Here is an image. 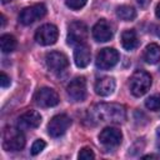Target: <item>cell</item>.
Wrapping results in <instances>:
<instances>
[{"label": "cell", "mask_w": 160, "mask_h": 160, "mask_svg": "<svg viewBox=\"0 0 160 160\" xmlns=\"http://www.w3.org/2000/svg\"><path fill=\"white\" fill-rule=\"evenodd\" d=\"M91 118L100 122L121 124L126 120V110L122 105L115 102L99 104L92 109Z\"/></svg>", "instance_id": "1"}, {"label": "cell", "mask_w": 160, "mask_h": 160, "mask_svg": "<svg viewBox=\"0 0 160 160\" xmlns=\"http://www.w3.org/2000/svg\"><path fill=\"white\" fill-rule=\"evenodd\" d=\"M25 146V136L20 128H8L2 135V148L6 151H19Z\"/></svg>", "instance_id": "2"}, {"label": "cell", "mask_w": 160, "mask_h": 160, "mask_svg": "<svg viewBox=\"0 0 160 160\" xmlns=\"http://www.w3.org/2000/svg\"><path fill=\"white\" fill-rule=\"evenodd\" d=\"M151 86V76L144 70H136L130 78V91L134 96H142Z\"/></svg>", "instance_id": "3"}, {"label": "cell", "mask_w": 160, "mask_h": 160, "mask_svg": "<svg viewBox=\"0 0 160 160\" xmlns=\"http://www.w3.org/2000/svg\"><path fill=\"white\" fill-rule=\"evenodd\" d=\"M88 30V26L82 21H72L68 29V44L75 48L85 44L89 35Z\"/></svg>", "instance_id": "4"}, {"label": "cell", "mask_w": 160, "mask_h": 160, "mask_svg": "<svg viewBox=\"0 0 160 160\" xmlns=\"http://www.w3.org/2000/svg\"><path fill=\"white\" fill-rule=\"evenodd\" d=\"M46 15V6L44 4H35L21 10L19 21L22 25H31L32 22L42 19Z\"/></svg>", "instance_id": "5"}, {"label": "cell", "mask_w": 160, "mask_h": 160, "mask_svg": "<svg viewBox=\"0 0 160 160\" xmlns=\"http://www.w3.org/2000/svg\"><path fill=\"white\" fill-rule=\"evenodd\" d=\"M71 125V119L66 114H59L51 118L48 124V132L52 138H59L66 132L69 126Z\"/></svg>", "instance_id": "6"}, {"label": "cell", "mask_w": 160, "mask_h": 160, "mask_svg": "<svg viewBox=\"0 0 160 160\" xmlns=\"http://www.w3.org/2000/svg\"><path fill=\"white\" fill-rule=\"evenodd\" d=\"M58 36H59V30L52 24H44L35 32L36 42L40 45H44V46L55 44L58 40Z\"/></svg>", "instance_id": "7"}, {"label": "cell", "mask_w": 160, "mask_h": 160, "mask_svg": "<svg viewBox=\"0 0 160 160\" xmlns=\"http://www.w3.org/2000/svg\"><path fill=\"white\" fill-rule=\"evenodd\" d=\"M35 104L41 108H52L59 104V95L51 88H40L34 95Z\"/></svg>", "instance_id": "8"}, {"label": "cell", "mask_w": 160, "mask_h": 160, "mask_svg": "<svg viewBox=\"0 0 160 160\" xmlns=\"http://www.w3.org/2000/svg\"><path fill=\"white\" fill-rule=\"evenodd\" d=\"M119 59H120L119 52L115 49L104 48L96 55V66L102 70H108L114 68L119 62Z\"/></svg>", "instance_id": "9"}, {"label": "cell", "mask_w": 160, "mask_h": 160, "mask_svg": "<svg viewBox=\"0 0 160 160\" xmlns=\"http://www.w3.org/2000/svg\"><path fill=\"white\" fill-rule=\"evenodd\" d=\"M66 92L72 101H84L86 98V80L84 76L75 78L66 88Z\"/></svg>", "instance_id": "10"}, {"label": "cell", "mask_w": 160, "mask_h": 160, "mask_svg": "<svg viewBox=\"0 0 160 160\" xmlns=\"http://www.w3.org/2000/svg\"><path fill=\"white\" fill-rule=\"evenodd\" d=\"M45 61H46V66L52 72H61L69 66L68 56L65 54L60 52V51L48 52L46 58H45Z\"/></svg>", "instance_id": "11"}, {"label": "cell", "mask_w": 160, "mask_h": 160, "mask_svg": "<svg viewBox=\"0 0 160 160\" xmlns=\"http://www.w3.org/2000/svg\"><path fill=\"white\" fill-rule=\"evenodd\" d=\"M99 140L106 148H115V146L121 144L122 134H121V131L119 129L109 126V128H105V129H102L100 131Z\"/></svg>", "instance_id": "12"}, {"label": "cell", "mask_w": 160, "mask_h": 160, "mask_svg": "<svg viewBox=\"0 0 160 160\" xmlns=\"http://www.w3.org/2000/svg\"><path fill=\"white\" fill-rule=\"evenodd\" d=\"M112 35H114L112 25L105 19L99 20L92 28V38L99 42L109 41L112 38Z\"/></svg>", "instance_id": "13"}, {"label": "cell", "mask_w": 160, "mask_h": 160, "mask_svg": "<svg viewBox=\"0 0 160 160\" xmlns=\"http://www.w3.org/2000/svg\"><path fill=\"white\" fill-rule=\"evenodd\" d=\"M41 124V116L35 110H28L18 119V125L20 129H36Z\"/></svg>", "instance_id": "14"}, {"label": "cell", "mask_w": 160, "mask_h": 160, "mask_svg": "<svg viewBox=\"0 0 160 160\" xmlns=\"http://www.w3.org/2000/svg\"><path fill=\"white\" fill-rule=\"evenodd\" d=\"M116 86L115 79L111 76H104L95 82V92L100 96H109L114 92Z\"/></svg>", "instance_id": "15"}, {"label": "cell", "mask_w": 160, "mask_h": 160, "mask_svg": "<svg viewBox=\"0 0 160 160\" xmlns=\"http://www.w3.org/2000/svg\"><path fill=\"white\" fill-rule=\"evenodd\" d=\"M91 59V51L90 48L85 44L79 45L74 50V61L78 68H86L90 64Z\"/></svg>", "instance_id": "16"}, {"label": "cell", "mask_w": 160, "mask_h": 160, "mask_svg": "<svg viewBox=\"0 0 160 160\" xmlns=\"http://www.w3.org/2000/svg\"><path fill=\"white\" fill-rule=\"evenodd\" d=\"M121 44L125 50H128V51L134 50L139 45V40H138V35H136L135 30H132V29L125 30L121 34Z\"/></svg>", "instance_id": "17"}, {"label": "cell", "mask_w": 160, "mask_h": 160, "mask_svg": "<svg viewBox=\"0 0 160 160\" xmlns=\"http://www.w3.org/2000/svg\"><path fill=\"white\" fill-rule=\"evenodd\" d=\"M144 60L151 65L158 64L160 61V46L155 42L149 44L144 52Z\"/></svg>", "instance_id": "18"}, {"label": "cell", "mask_w": 160, "mask_h": 160, "mask_svg": "<svg viewBox=\"0 0 160 160\" xmlns=\"http://www.w3.org/2000/svg\"><path fill=\"white\" fill-rule=\"evenodd\" d=\"M0 46H1V51L2 52H11V51H14L16 49L18 41H16L14 35L4 34L0 38Z\"/></svg>", "instance_id": "19"}, {"label": "cell", "mask_w": 160, "mask_h": 160, "mask_svg": "<svg viewBox=\"0 0 160 160\" xmlns=\"http://www.w3.org/2000/svg\"><path fill=\"white\" fill-rule=\"evenodd\" d=\"M116 15L124 21H131L136 18V11L129 5H121L116 8Z\"/></svg>", "instance_id": "20"}, {"label": "cell", "mask_w": 160, "mask_h": 160, "mask_svg": "<svg viewBox=\"0 0 160 160\" xmlns=\"http://www.w3.org/2000/svg\"><path fill=\"white\" fill-rule=\"evenodd\" d=\"M145 106L151 111H158L160 109V94H155L145 100Z\"/></svg>", "instance_id": "21"}, {"label": "cell", "mask_w": 160, "mask_h": 160, "mask_svg": "<svg viewBox=\"0 0 160 160\" xmlns=\"http://www.w3.org/2000/svg\"><path fill=\"white\" fill-rule=\"evenodd\" d=\"M45 146H46V142L42 140V139H38V140H35L34 142H32V145H31V150H30V152H31V155H38V154H40L44 149H45Z\"/></svg>", "instance_id": "22"}, {"label": "cell", "mask_w": 160, "mask_h": 160, "mask_svg": "<svg viewBox=\"0 0 160 160\" xmlns=\"http://www.w3.org/2000/svg\"><path fill=\"white\" fill-rule=\"evenodd\" d=\"M88 0H65V4L68 8L72 9V10H80L81 8H84L86 5Z\"/></svg>", "instance_id": "23"}, {"label": "cell", "mask_w": 160, "mask_h": 160, "mask_svg": "<svg viewBox=\"0 0 160 160\" xmlns=\"http://www.w3.org/2000/svg\"><path fill=\"white\" fill-rule=\"evenodd\" d=\"M78 158L81 159V160H90V159H94L95 158V154H94V151L90 148H82L80 150Z\"/></svg>", "instance_id": "24"}, {"label": "cell", "mask_w": 160, "mask_h": 160, "mask_svg": "<svg viewBox=\"0 0 160 160\" xmlns=\"http://www.w3.org/2000/svg\"><path fill=\"white\" fill-rule=\"evenodd\" d=\"M0 84H1V88H8L10 85V78L5 72L0 74Z\"/></svg>", "instance_id": "25"}, {"label": "cell", "mask_w": 160, "mask_h": 160, "mask_svg": "<svg viewBox=\"0 0 160 160\" xmlns=\"http://www.w3.org/2000/svg\"><path fill=\"white\" fill-rule=\"evenodd\" d=\"M150 1H151V0H138V4L140 5V8L145 9V8H148V5L150 4Z\"/></svg>", "instance_id": "26"}, {"label": "cell", "mask_w": 160, "mask_h": 160, "mask_svg": "<svg viewBox=\"0 0 160 160\" xmlns=\"http://www.w3.org/2000/svg\"><path fill=\"white\" fill-rule=\"evenodd\" d=\"M155 15L160 19V2L158 4V6H156V9H155Z\"/></svg>", "instance_id": "27"}, {"label": "cell", "mask_w": 160, "mask_h": 160, "mask_svg": "<svg viewBox=\"0 0 160 160\" xmlns=\"http://www.w3.org/2000/svg\"><path fill=\"white\" fill-rule=\"evenodd\" d=\"M9 1H11V0H1L2 4H6V2H9Z\"/></svg>", "instance_id": "28"}, {"label": "cell", "mask_w": 160, "mask_h": 160, "mask_svg": "<svg viewBox=\"0 0 160 160\" xmlns=\"http://www.w3.org/2000/svg\"><path fill=\"white\" fill-rule=\"evenodd\" d=\"M158 36H159V38H160V26H159V28H158Z\"/></svg>", "instance_id": "29"}]
</instances>
